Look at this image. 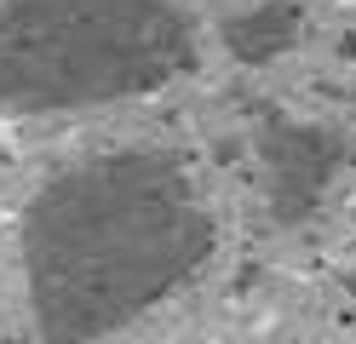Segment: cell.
I'll return each instance as SVG.
<instances>
[{
  "label": "cell",
  "mask_w": 356,
  "mask_h": 344,
  "mask_svg": "<svg viewBox=\"0 0 356 344\" xmlns=\"http://www.w3.org/2000/svg\"><path fill=\"white\" fill-rule=\"evenodd\" d=\"M339 6H356V0H339Z\"/></svg>",
  "instance_id": "1"
}]
</instances>
